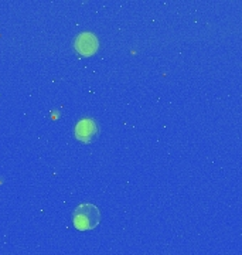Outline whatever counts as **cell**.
I'll return each instance as SVG.
<instances>
[{"instance_id":"1","label":"cell","mask_w":242,"mask_h":255,"mask_svg":"<svg viewBox=\"0 0 242 255\" xmlns=\"http://www.w3.org/2000/svg\"><path fill=\"white\" fill-rule=\"evenodd\" d=\"M72 221H74V227L80 231L92 230V228L97 227L101 221L99 209L94 204H90V203L80 204L77 209L74 210Z\"/></svg>"},{"instance_id":"2","label":"cell","mask_w":242,"mask_h":255,"mask_svg":"<svg viewBox=\"0 0 242 255\" xmlns=\"http://www.w3.org/2000/svg\"><path fill=\"white\" fill-rule=\"evenodd\" d=\"M97 135H98V125L95 124L94 119H81L80 122L75 125V137L80 142L90 143L97 137Z\"/></svg>"},{"instance_id":"3","label":"cell","mask_w":242,"mask_h":255,"mask_svg":"<svg viewBox=\"0 0 242 255\" xmlns=\"http://www.w3.org/2000/svg\"><path fill=\"white\" fill-rule=\"evenodd\" d=\"M75 48L82 55L94 54L98 48V40L91 33H82L75 40Z\"/></svg>"}]
</instances>
